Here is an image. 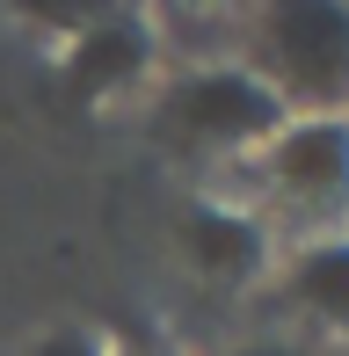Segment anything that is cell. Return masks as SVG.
<instances>
[{
    "instance_id": "obj_1",
    "label": "cell",
    "mask_w": 349,
    "mask_h": 356,
    "mask_svg": "<svg viewBox=\"0 0 349 356\" xmlns=\"http://www.w3.org/2000/svg\"><path fill=\"white\" fill-rule=\"evenodd\" d=\"M277 95L284 117H349V8L342 0H277L241 15V58Z\"/></svg>"
},
{
    "instance_id": "obj_2",
    "label": "cell",
    "mask_w": 349,
    "mask_h": 356,
    "mask_svg": "<svg viewBox=\"0 0 349 356\" xmlns=\"http://www.w3.org/2000/svg\"><path fill=\"white\" fill-rule=\"evenodd\" d=\"M284 124L291 117L277 109V95L233 58L189 66L153 95V138L174 160H255Z\"/></svg>"
},
{
    "instance_id": "obj_3",
    "label": "cell",
    "mask_w": 349,
    "mask_h": 356,
    "mask_svg": "<svg viewBox=\"0 0 349 356\" xmlns=\"http://www.w3.org/2000/svg\"><path fill=\"white\" fill-rule=\"evenodd\" d=\"M247 175L262 189V211L327 240L349 218V117H291L247 160Z\"/></svg>"
},
{
    "instance_id": "obj_4",
    "label": "cell",
    "mask_w": 349,
    "mask_h": 356,
    "mask_svg": "<svg viewBox=\"0 0 349 356\" xmlns=\"http://www.w3.org/2000/svg\"><path fill=\"white\" fill-rule=\"evenodd\" d=\"M153 51H161V37H153L146 15H88L66 44L58 80H66L73 102H117L153 73Z\"/></svg>"
},
{
    "instance_id": "obj_5",
    "label": "cell",
    "mask_w": 349,
    "mask_h": 356,
    "mask_svg": "<svg viewBox=\"0 0 349 356\" xmlns=\"http://www.w3.org/2000/svg\"><path fill=\"white\" fill-rule=\"evenodd\" d=\"M174 248L204 284H255L269 262V225L241 204H189L174 218Z\"/></svg>"
},
{
    "instance_id": "obj_6",
    "label": "cell",
    "mask_w": 349,
    "mask_h": 356,
    "mask_svg": "<svg viewBox=\"0 0 349 356\" xmlns=\"http://www.w3.org/2000/svg\"><path fill=\"white\" fill-rule=\"evenodd\" d=\"M284 305L306 313L327 334H349V233L298 240L291 248V262H284Z\"/></svg>"
},
{
    "instance_id": "obj_7",
    "label": "cell",
    "mask_w": 349,
    "mask_h": 356,
    "mask_svg": "<svg viewBox=\"0 0 349 356\" xmlns=\"http://www.w3.org/2000/svg\"><path fill=\"white\" fill-rule=\"evenodd\" d=\"M22 356H109V342L88 334V327H51V334H37Z\"/></svg>"
},
{
    "instance_id": "obj_8",
    "label": "cell",
    "mask_w": 349,
    "mask_h": 356,
    "mask_svg": "<svg viewBox=\"0 0 349 356\" xmlns=\"http://www.w3.org/2000/svg\"><path fill=\"white\" fill-rule=\"evenodd\" d=\"M211 356H306V349H291V342H241V349H211Z\"/></svg>"
},
{
    "instance_id": "obj_9",
    "label": "cell",
    "mask_w": 349,
    "mask_h": 356,
    "mask_svg": "<svg viewBox=\"0 0 349 356\" xmlns=\"http://www.w3.org/2000/svg\"><path fill=\"white\" fill-rule=\"evenodd\" d=\"M109 356H174V349H161V342H124V349H109Z\"/></svg>"
}]
</instances>
